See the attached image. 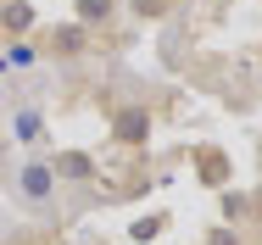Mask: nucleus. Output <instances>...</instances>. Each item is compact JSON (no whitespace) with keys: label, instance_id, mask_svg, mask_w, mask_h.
<instances>
[{"label":"nucleus","instance_id":"2","mask_svg":"<svg viewBox=\"0 0 262 245\" xmlns=\"http://www.w3.org/2000/svg\"><path fill=\"white\" fill-rule=\"evenodd\" d=\"M112 140L128 145V150H140L151 140V112H145V106H117V112H112Z\"/></svg>","mask_w":262,"mask_h":245},{"label":"nucleus","instance_id":"14","mask_svg":"<svg viewBox=\"0 0 262 245\" xmlns=\"http://www.w3.org/2000/svg\"><path fill=\"white\" fill-rule=\"evenodd\" d=\"M257 56H262V50H257Z\"/></svg>","mask_w":262,"mask_h":245},{"label":"nucleus","instance_id":"7","mask_svg":"<svg viewBox=\"0 0 262 245\" xmlns=\"http://www.w3.org/2000/svg\"><path fill=\"white\" fill-rule=\"evenodd\" d=\"M11 140H17V145H45V112H39V106L11 112Z\"/></svg>","mask_w":262,"mask_h":245},{"label":"nucleus","instance_id":"6","mask_svg":"<svg viewBox=\"0 0 262 245\" xmlns=\"http://www.w3.org/2000/svg\"><path fill=\"white\" fill-rule=\"evenodd\" d=\"M190 162L201 167V184H212V190L229 184V156H223L217 145H195V150H190Z\"/></svg>","mask_w":262,"mask_h":245},{"label":"nucleus","instance_id":"13","mask_svg":"<svg viewBox=\"0 0 262 245\" xmlns=\"http://www.w3.org/2000/svg\"><path fill=\"white\" fill-rule=\"evenodd\" d=\"M207 245H240V229H229V223H217L207 234Z\"/></svg>","mask_w":262,"mask_h":245},{"label":"nucleus","instance_id":"9","mask_svg":"<svg viewBox=\"0 0 262 245\" xmlns=\"http://www.w3.org/2000/svg\"><path fill=\"white\" fill-rule=\"evenodd\" d=\"M73 17H78V23H84V28H95V23H112V17H117V0H73Z\"/></svg>","mask_w":262,"mask_h":245},{"label":"nucleus","instance_id":"10","mask_svg":"<svg viewBox=\"0 0 262 245\" xmlns=\"http://www.w3.org/2000/svg\"><path fill=\"white\" fill-rule=\"evenodd\" d=\"M167 223H173L167 212H145V217L128 229V245H151V240H162V234H167Z\"/></svg>","mask_w":262,"mask_h":245},{"label":"nucleus","instance_id":"1","mask_svg":"<svg viewBox=\"0 0 262 245\" xmlns=\"http://www.w3.org/2000/svg\"><path fill=\"white\" fill-rule=\"evenodd\" d=\"M34 45H39V56H51V61H78V56H90V50H95V34L73 17V23L39 28V34H34Z\"/></svg>","mask_w":262,"mask_h":245},{"label":"nucleus","instance_id":"4","mask_svg":"<svg viewBox=\"0 0 262 245\" xmlns=\"http://www.w3.org/2000/svg\"><path fill=\"white\" fill-rule=\"evenodd\" d=\"M17 190H23L28 201H51L56 195V167L51 162H28V167L17 173Z\"/></svg>","mask_w":262,"mask_h":245},{"label":"nucleus","instance_id":"3","mask_svg":"<svg viewBox=\"0 0 262 245\" xmlns=\"http://www.w3.org/2000/svg\"><path fill=\"white\" fill-rule=\"evenodd\" d=\"M51 167H56V184H95L101 179V167H95L90 150H56Z\"/></svg>","mask_w":262,"mask_h":245},{"label":"nucleus","instance_id":"11","mask_svg":"<svg viewBox=\"0 0 262 245\" xmlns=\"http://www.w3.org/2000/svg\"><path fill=\"white\" fill-rule=\"evenodd\" d=\"M128 11H134L140 23H162V17L173 11V0H128Z\"/></svg>","mask_w":262,"mask_h":245},{"label":"nucleus","instance_id":"12","mask_svg":"<svg viewBox=\"0 0 262 245\" xmlns=\"http://www.w3.org/2000/svg\"><path fill=\"white\" fill-rule=\"evenodd\" d=\"M39 56V45H28V39H11V56H6V67H28Z\"/></svg>","mask_w":262,"mask_h":245},{"label":"nucleus","instance_id":"8","mask_svg":"<svg viewBox=\"0 0 262 245\" xmlns=\"http://www.w3.org/2000/svg\"><path fill=\"white\" fill-rule=\"evenodd\" d=\"M257 212H262V195H246V190H223V223H229V229L251 223Z\"/></svg>","mask_w":262,"mask_h":245},{"label":"nucleus","instance_id":"5","mask_svg":"<svg viewBox=\"0 0 262 245\" xmlns=\"http://www.w3.org/2000/svg\"><path fill=\"white\" fill-rule=\"evenodd\" d=\"M34 28H39V17H34L28 0H6V6H0V34H6V39H28Z\"/></svg>","mask_w":262,"mask_h":245}]
</instances>
